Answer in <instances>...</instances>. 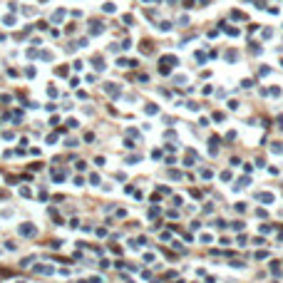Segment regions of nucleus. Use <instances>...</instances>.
Masks as SVG:
<instances>
[{"mask_svg":"<svg viewBox=\"0 0 283 283\" xmlns=\"http://www.w3.org/2000/svg\"><path fill=\"white\" fill-rule=\"evenodd\" d=\"M102 10H105V12H114L117 8H114V3H105V5H102Z\"/></svg>","mask_w":283,"mask_h":283,"instance_id":"obj_2","label":"nucleus"},{"mask_svg":"<svg viewBox=\"0 0 283 283\" xmlns=\"http://www.w3.org/2000/svg\"><path fill=\"white\" fill-rule=\"evenodd\" d=\"M105 90H107V94H112V97H117V94H119L117 85H105Z\"/></svg>","mask_w":283,"mask_h":283,"instance_id":"obj_1","label":"nucleus"},{"mask_svg":"<svg viewBox=\"0 0 283 283\" xmlns=\"http://www.w3.org/2000/svg\"><path fill=\"white\" fill-rule=\"evenodd\" d=\"M147 114H157V105H147Z\"/></svg>","mask_w":283,"mask_h":283,"instance_id":"obj_3","label":"nucleus"}]
</instances>
